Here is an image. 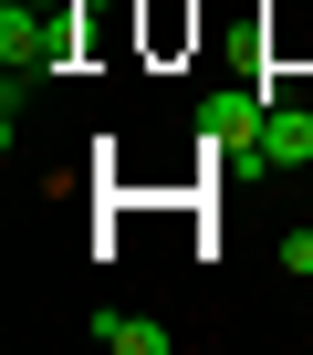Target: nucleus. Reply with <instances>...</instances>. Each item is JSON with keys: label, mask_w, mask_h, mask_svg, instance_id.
<instances>
[{"label": "nucleus", "mask_w": 313, "mask_h": 355, "mask_svg": "<svg viewBox=\"0 0 313 355\" xmlns=\"http://www.w3.org/2000/svg\"><path fill=\"white\" fill-rule=\"evenodd\" d=\"M0 63H11V84H42L73 63V0H11L0 11Z\"/></svg>", "instance_id": "obj_1"}, {"label": "nucleus", "mask_w": 313, "mask_h": 355, "mask_svg": "<svg viewBox=\"0 0 313 355\" xmlns=\"http://www.w3.org/2000/svg\"><path fill=\"white\" fill-rule=\"evenodd\" d=\"M261 115H271V94H251V84H230V94H199V146H209V157H251Z\"/></svg>", "instance_id": "obj_2"}, {"label": "nucleus", "mask_w": 313, "mask_h": 355, "mask_svg": "<svg viewBox=\"0 0 313 355\" xmlns=\"http://www.w3.org/2000/svg\"><path fill=\"white\" fill-rule=\"evenodd\" d=\"M240 167H271V178H282V167H313V105H271Z\"/></svg>", "instance_id": "obj_3"}, {"label": "nucleus", "mask_w": 313, "mask_h": 355, "mask_svg": "<svg viewBox=\"0 0 313 355\" xmlns=\"http://www.w3.org/2000/svg\"><path fill=\"white\" fill-rule=\"evenodd\" d=\"M94 334L115 355H168V324H156V313H94Z\"/></svg>", "instance_id": "obj_4"}, {"label": "nucleus", "mask_w": 313, "mask_h": 355, "mask_svg": "<svg viewBox=\"0 0 313 355\" xmlns=\"http://www.w3.org/2000/svg\"><path fill=\"white\" fill-rule=\"evenodd\" d=\"M282 272H303V282H313V230H292V241H282Z\"/></svg>", "instance_id": "obj_5"}]
</instances>
